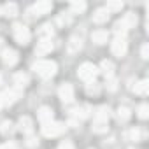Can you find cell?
<instances>
[{
    "label": "cell",
    "mask_w": 149,
    "mask_h": 149,
    "mask_svg": "<svg viewBox=\"0 0 149 149\" xmlns=\"http://www.w3.org/2000/svg\"><path fill=\"white\" fill-rule=\"evenodd\" d=\"M63 132H65V125L58 123V121H51L42 126V135H46V137H58Z\"/></svg>",
    "instance_id": "8992f818"
},
{
    "label": "cell",
    "mask_w": 149,
    "mask_h": 149,
    "mask_svg": "<svg viewBox=\"0 0 149 149\" xmlns=\"http://www.w3.org/2000/svg\"><path fill=\"white\" fill-rule=\"evenodd\" d=\"M70 11L76 13V14L84 13V11H86V4H84V2H72V4H70Z\"/></svg>",
    "instance_id": "484cf974"
},
{
    "label": "cell",
    "mask_w": 149,
    "mask_h": 149,
    "mask_svg": "<svg viewBox=\"0 0 149 149\" xmlns=\"http://www.w3.org/2000/svg\"><path fill=\"white\" fill-rule=\"evenodd\" d=\"M121 9H123V2H121V0H116V2H109L107 7H105L107 13H116V11H121Z\"/></svg>",
    "instance_id": "cb8c5ba5"
},
{
    "label": "cell",
    "mask_w": 149,
    "mask_h": 149,
    "mask_svg": "<svg viewBox=\"0 0 149 149\" xmlns=\"http://www.w3.org/2000/svg\"><path fill=\"white\" fill-rule=\"evenodd\" d=\"M107 19H109V13L105 11V7L95 11V14H93V21H95V23H105Z\"/></svg>",
    "instance_id": "e0dca14e"
},
{
    "label": "cell",
    "mask_w": 149,
    "mask_h": 149,
    "mask_svg": "<svg viewBox=\"0 0 149 149\" xmlns=\"http://www.w3.org/2000/svg\"><path fill=\"white\" fill-rule=\"evenodd\" d=\"M0 14H2V11H0Z\"/></svg>",
    "instance_id": "e575fe53"
},
{
    "label": "cell",
    "mask_w": 149,
    "mask_h": 149,
    "mask_svg": "<svg viewBox=\"0 0 149 149\" xmlns=\"http://www.w3.org/2000/svg\"><path fill=\"white\" fill-rule=\"evenodd\" d=\"M58 95H60L61 102L70 104V102L74 100V88H72V84H68V83L61 84V86H60V90H58Z\"/></svg>",
    "instance_id": "ba28073f"
},
{
    "label": "cell",
    "mask_w": 149,
    "mask_h": 149,
    "mask_svg": "<svg viewBox=\"0 0 149 149\" xmlns=\"http://www.w3.org/2000/svg\"><path fill=\"white\" fill-rule=\"evenodd\" d=\"M14 84L18 86V90L19 88H25L28 84V76H26V74H23V72L16 74V76H14Z\"/></svg>",
    "instance_id": "ffe728a7"
},
{
    "label": "cell",
    "mask_w": 149,
    "mask_h": 149,
    "mask_svg": "<svg viewBox=\"0 0 149 149\" xmlns=\"http://www.w3.org/2000/svg\"><path fill=\"white\" fill-rule=\"evenodd\" d=\"M11 126H13V125H11V121H6V123L2 125V133H6V135H7V133H11V132H13V128H11Z\"/></svg>",
    "instance_id": "f546056e"
},
{
    "label": "cell",
    "mask_w": 149,
    "mask_h": 149,
    "mask_svg": "<svg viewBox=\"0 0 149 149\" xmlns=\"http://www.w3.org/2000/svg\"><path fill=\"white\" fill-rule=\"evenodd\" d=\"M53 51V42H51V39L49 40H40L39 44H37V47H35V53L37 54H47V53H51Z\"/></svg>",
    "instance_id": "8fae6325"
},
{
    "label": "cell",
    "mask_w": 149,
    "mask_h": 149,
    "mask_svg": "<svg viewBox=\"0 0 149 149\" xmlns=\"http://www.w3.org/2000/svg\"><path fill=\"white\" fill-rule=\"evenodd\" d=\"M137 25V14L133 13H126L116 25H114V32H116V37H125V32L133 28Z\"/></svg>",
    "instance_id": "6da1fadb"
},
{
    "label": "cell",
    "mask_w": 149,
    "mask_h": 149,
    "mask_svg": "<svg viewBox=\"0 0 149 149\" xmlns=\"http://www.w3.org/2000/svg\"><path fill=\"white\" fill-rule=\"evenodd\" d=\"M60 149H74V146H72L70 142H63V144L60 146Z\"/></svg>",
    "instance_id": "d6a6232c"
},
{
    "label": "cell",
    "mask_w": 149,
    "mask_h": 149,
    "mask_svg": "<svg viewBox=\"0 0 149 149\" xmlns=\"http://www.w3.org/2000/svg\"><path fill=\"white\" fill-rule=\"evenodd\" d=\"M100 70H102V74L107 77V79H111L112 76H114V63L112 61H107V60H104L102 61V67H100Z\"/></svg>",
    "instance_id": "5bb4252c"
},
{
    "label": "cell",
    "mask_w": 149,
    "mask_h": 149,
    "mask_svg": "<svg viewBox=\"0 0 149 149\" xmlns=\"http://www.w3.org/2000/svg\"><path fill=\"white\" fill-rule=\"evenodd\" d=\"M142 58H144V60H147V58H149V46H147V44H144V46H142Z\"/></svg>",
    "instance_id": "1f68e13d"
},
{
    "label": "cell",
    "mask_w": 149,
    "mask_h": 149,
    "mask_svg": "<svg viewBox=\"0 0 149 149\" xmlns=\"http://www.w3.org/2000/svg\"><path fill=\"white\" fill-rule=\"evenodd\" d=\"M32 125H33V123H32V119H30L28 116H25V118L19 119V130L25 132V133H30V132H32Z\"/></svg>",
    "instance_id": "44dd1931"
},
{
    "label": "cell",
    "mask_w": 149,
    "mask_h": 149,
    "mask_svg": "<svg viewBox=\"0 0 149 149\" xmlns=\"http://www.w3.org/2000/svg\"><path fill=\"white\" fill-rule=\"evenodd\" d=\"M126 49H128V44H126V39L125 37H116L112 40V46H111V51L114 56H125L126 54Z\"/></svg>",
    "instance_id": "52a82bcc"
},
{
    "label": "cell",
    "mask_w": 149,
    "mask_h": 149,
    "mask_svg": "<svg viewBox=\"0 0 149 149\" xmlns=\"http://www.w3.org/2000/svg\"><path fill=\"white\" fill-rule=\"evenodd\" d=\"M0 149H18V147H16V144H14V142H6V144L0 146Z\"/></svg>",
    "instance_id": "4dcf8cb0"
},
{
    "label": "cell",
    "mask_w": 149,
    "mask_h": 149,
    "mask_svg": "<svg viewBox=\"0 0 149 149\" xmlns=\"http://www.w3.org/2000/svg\"><path fill=\"white\" fill-rule=\"evenodd\" d=\"M93 132H97V133L107 132V121H104V119H95V121H93Z\"/></svg>",
    "instance_id": "603a6c76"
},
{
    "label": "cell",
    "mask_w": 149,
    "mask_h": 149,
    "mask_svg": "<svg viewBox=\"0 0 149 149\" xmlns=\"http://www.w3.org/2000/svg\"><path fill=\"white\" fill-rule=\"evenodd\" d=\"M53 33H54V30H53V25H51V23L42 25L40 30H39V37H40V40H49Z\"/></svg>",
    "instance_id": "4fadbf2b"
},
{
    "label": "cell",
    "mask_w": 149,
    "mask_h": 149,
    "mask_svg": "<svg viewBox=\"0 0 149 149\" xmlns=\"http://www.w3.org/2000/svg\"><path fill=\"white\" fill-rule=\"evenodd\" d=\"M147 114H149V107H147L146 104H142V105L139 107V118H140V119H146Z\"/></svg>",
    "instance_id": "83f0119b"
},
{
    "label": "cell",
    "mask_w": 149,
    "mask_h": 149,
    "mask_svg": "<svg viewBox=\"0 0 149 149\" xmlns=\"http://www.w3.org/2000/svg\"><path fill=\"white\" fill-rule=\"evenodd\" d=\"M13 33H14L16 42L21 44V46H26V44L30 42V32H28V28H26L25 25L16 23V25L13 26Z\"/></svg>",
    "instance_id": "277c9868"
},
{
    "label": "cell",
    "mask_w": 149,
    "mask_h": 149,
    "mask_svg": "<svg viewBox=\"0 0 149 149\" xmlns=\"http://www.w3.org/2000/svg\"><path fill=\"white\" fill-rule=\"evenodd\" d=\"M0 83H2V77H0Z\"/></svg>",
    "instance_id": "836d02e7"
},
{
    "label": "cell",
    "mask_w": 149,
    "mask_h": 149,
    "mask_svg": "<svg viewBox=\"0 0 149 149\" xmlns=\"http://www.w3.org/2000/svg\"><path fill=\"white\" fill-rule=\"evenodd\" d=\"M74 114H76L77 118H81V119H84V118L90 116V107L88 105H81V107H77L76 111H74Z\"/></svg>",
    "instance_id": "d4e9b609"
},
{
    "label": "cell",
    "mask_w": 149,
    "mask_h": 149,
    "mask_svg": "<svg viewBox=\"0 0 149 149\" xmlns=\"http://www.w3.org/2000/svg\"><path fill=\"white\" fill-rule=\"evenodd\" d=\"M51 9H53V4L47 2V0H42V2H37V4L32 7V13L37 14V16H42V14H47Z\"/></svg>",
    "instance_id": "9c48e42d"
},
{
    "label": "cell",
    "mask_w": 149,
    "mask_h": 149,
    "mask_svg": "<svg viewBox=\"0 0 149 149\" xmlns=\"http://www.w3.org/2000/svg\"><path fill=\"white\" fill-rule=\"evenodd\" d=\"M97 74H98V68L93 63H83L77 70L79 79H83L84 83H93L97 79Z\"/></svg>",
    "instance_id": "3957f363"
},
{
    "label": "cell",
    "mask_w": 149,
    "mask_h": 149,
    "mask_svg": "<svg viewBox=\"0 0 149 149\" xmlns=\"http://www.w3.org/2000/svg\"><path fill=\"white\" fill-rule=\"evenodd\" d=\"M39 121H40L42 125L51 123V121H53V111H51L49 107H40V109H39Z\"/></svg>",
    "instance_id": "7c38bea8"
},
{
    "label": "cell",
    "mask_w": 149,
    "mask_h": 149,
    "mask_svg": "<svg viewBox=\"0 0 149 149\" xmlns=\"http://www.w3.org/2000/svg\"><path fill=\"white\" fill-rule=\"evenodd\" d=\"M33 70H35V74L39 77L49 79V77H53L56 74V63L51 61V60H40V61H37L33 65Z\"/></svg>",
    "instance_id": "7a4b0ae2"
},
{
    "label": "cell",
    "mask_w": 149,
    "mask_h": 149,
    "mask_svg": "<svg viewBox=\"0 0 149 149\" xmlns=\"http://www.w3.org/2000/svg\"><path fill=\"white\" fill-rule=\"evenodd\" d=\"M2 60L6 65H14L18 61V53L14 49H4L2 51Z\"/></svg>",
    "instance_id": "30bf717a"
},
{
    "label": "cell",
    "mask_w": 149,
    "mask_h": 149,
    "mask_svg": "<svg viewBox=\"0 0 149 149\" xmlns=\"http://www.w3.org/2000/svg\"><path fill=\"white\" fill-rule=\"evenodd\" d=\"M128 135H130V139H133V140H140V135H142V133H140V130L135 128V130H130Z\"/></svg>",
    "instance_id": "f1b7e54d"
},
{
    "label": "cell",
    "mask_w": 149,
    "mask_h": 149,
    "mask_svg": "<svg viewBox=\"0 0 149 149\" xmlns=\"http://www.w3.org/2000/svg\"><path fill=\"white\" fill-rule=\"evenodd\" d=\"M81 39H77V37H72L70 40H68V44H67V49H68V53H77L79 49H81Z\"/></svg>",
    "instance_id": "d6986e66"
},
{
    "label": "cell",
    "mask_w": 149,
    "mask_h": 149,
    "mask_svg": "<svg viewBox=\"0 0 149 149\" xmlns=\"http://www.w3.org/2000/svg\"><path fill=\"white\" fill-rule=\"evenodd\" d=\"M133 91L137 93V95H147V91H149V81H140V83H137L135 86H133Z\"/></svg>",
    "instance_id": "ac0fdd59"
},
{
    "label": "cell",
    "mask_w": 149,
    "mask_h": 149,
    "mask_svg": "<svg viewBox=\"0 0 149 149\" xmlns=\"http://www.w3.org/2000/svg\"><path fill=\"white\" fill-rule=\"evenodd\" d=\"M0 11H2V14H4V16H7V18H14V16L18 14V6H16V4H13V2H9V4H6Z\"/></svg>",
    "instance_id": "9a60e30c"
},
{
    "label": "cell",
    "mask_w": 149,
    "mask_h": 149,
    "mask_svg": "<svg viewBox=\"0 0 149 149\" xmlns=\"http://www.w3.org/2000/svg\"><path fill=\"white\" fill-rule=\"evenodd\" d=\"M21 97V90H7L4 93H0V107H9L14 102H18V98Z\"/></svg>",
    "instance_id": "5b68a950"
},
{
    "label": "cell",
    "mask_w": 149,
    "mask_h": 149,
    "mask_svg": "<svg viewBox=\"0 0 149 149\" xmlns=\"http://www.w3.org/2000/svg\"><path fill=\"white\" fill-rule=\"evenodd\" d=\"M130 109L128 107H119L118 109V118H119V121H128L130 119Z\"/></svg>",
    "instance_id": "4316f807"
},
{
    "label": "cell",
    "mask_w": 149,
    "mask_h": 149,
    "mask_svg": "<svg viewBox=\"0 0 149 149\" xmlns=\"http://www.w3.org/2000/svg\"><path fill=\"white\" fill-rule=\"evenodd\" d=\"M91 39H93V42H95V44H105V42H107V39H109V33H107V32H104V30H97V32H93Z\"/></svg>",
    "instance_id": "2e32d148"
},
{
    "label": "cell",
    "mask_w": 149,
    "mask_h": 149,
    "mask_svg": "<svg viewBox=\"0 0 149 149\" xmlns=\"http://www.w3.org/2000/svg\"><path fill=\"white\" fill-rule=\"evenodd\" d=\"M109 118H111V111H109V107H100L98 111H97V114H95V119H104V121H109Z\"/></svg>",
    "instance_id": "7402d4cb"
}]
</instances>
